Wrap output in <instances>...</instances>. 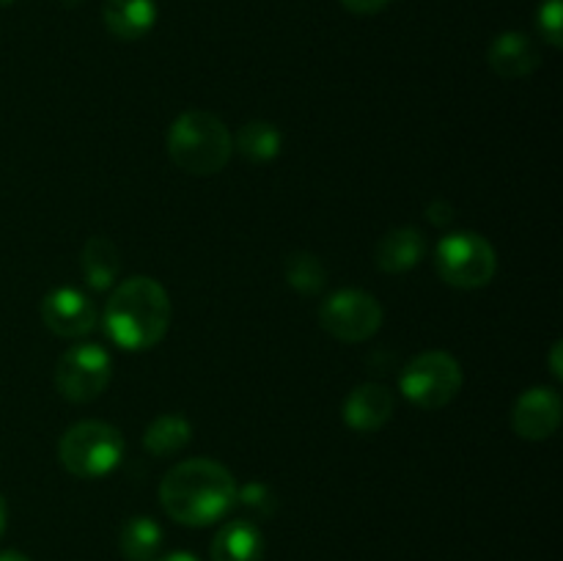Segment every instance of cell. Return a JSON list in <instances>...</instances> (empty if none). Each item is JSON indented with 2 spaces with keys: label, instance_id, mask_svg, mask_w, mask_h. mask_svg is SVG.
Wrapping results in <instances>:
<instances>
[{
  "label": "cell",
  "instance_id": "cell-3",
  "mask_svg": "<svg viewBox=\"0 0 563 561\" xmlns=\"http://www.w3.org/2000/svg\"><path fill=\"white\" fill-rule=\"evenodd\" d=\"M234 138L209 110H187L168 130V157L192 176H212L229 165Z\"/></svg>",
  "mask_w": 563,
  "mask_h": 561
},
{
  "label": "cell",
  "instance_id": "cell-19",
  "mask_svg": "<svg viewBox=\"0 0 563 561\" xmlns=\"http://www.w3.org/2000/svg\"><path fill=\"white\" fill-rule=\"evenodd\" d=\"M234 143L236 152L245 160H251V163H269V160H275L280 154L284 135L269 121H247V124L240 127Z\"/></svg>",
  "mask_w": 563,
  "mask_h": 561
},
{
  "label": "cell",
  "instance_id": "cell-10",
  "mask_svg": "<svg viewBox=\"0 0 563 561\" xmlns=\"http://www.w3.org/2000/svg\"><path fill=\"white\" fill-rule=\"evenodd\" d=\"M563 405L555 388H528L515 402L511 427L526 440H548L561 427Z\"/></svg>",
  "mask_w": 563,
  "mask_h": 561
},
{
  "label": "cell",
  "instance_id": "cell-8",
  "mask_svg": "<svg viewBox=\"0 0 563 561\" xmlns=\"http://www.w3.org/2000/svg\"><path fill=\"white\" fill-rule=\"evenodd\" d=\"M319 324H322L324 333L344 341V344H361V341L372 339L383 324V306L368 292H335L319 308Z\"/></svg>",
  "mask_w": 563,
  "mask_h": 561
},
{
  "label": "cell",
  "instance_id": "cell-7",
  "mask_svg": "<svg viewBox=\"0 0 563 561\" xmlns=\"http://www.w3.org/2000/svg\"><path fill=\"white\" fill-rule=\"evenodd\" d=\"M113 374V361L99 344L69 346L55 363V388L64 399L86 405L104 394Z\"/></svg>",
  "mask_w": 563,
  "mask_h": 561
},
{
  "label": "cell",
  "instance_id": "cell-26",
  "mask_svg": "<svg viewBox=\"0 0 563 561\" xmlns=\"http://www.w3.org/2000/svg\"><path fill=\"white\" fill-rule=\"evenodd\" d=\"M154 561H198V559L192 553H187V550H174V553L159 556V559H154Z\"/></svg>",
  "mask_w": 563,
  "mask_h": 561
},
{
  "label": "cell",
  "instance_id": "cell-29",
  "mask_svg": "<svg viewBox=\"0 0 563 561\" xmlns=\"http://www.w3.org/2000/svg\"><path fill=\"white\" fill-rule=\"evenodd\" d=\"M11 3H16V0H0V6H11Z\"/></svg>",
  "mask_w": 563,
  "mask_h": 561
},
{
  "label": "cell",
  "instance_id": "cell-24",
  "mask_svg": "<svg viewBox=\"0 0 563 561\" xmlns=\"http://www.w3.org/2000/svg\"><path fill=\"white\" fill-rule=\"evenodd\" d=\"M427 218L432 220L434 226H449L454 220V207L445 201H432L427 207Z\"/></svg>",
  "mask_w": 563,
  "mask_h": 561
},
{
  "label": "cell",
  "instance_id": "cell-11",
  "mask_svg": "<svg viewBox=\"0 0 563 561\" xmlns=\"http://www.w3.org/2000/svg\"><path fill=\"white\" fill-rule=\"evenodd\" d=\"M394 407V394L385 385L366 383L350 391V396L344 399V407H341V416H344V421L355 432H377L379 427H385L390 421Z\"/></svg>",
  "mask_w": 563,
  "mask_h": 561
},
{
  "label": "cell",
  "instance_id": "cell-18",
  "mask_svg": "<svg viewBox=\"0 0 563 561\" xmlns=\"http://www.w3.org/2000/svg\"><path fill=\"white\" fill-rule=\"evenodd\" d=\"M192 438V424L179 413H163L154 418L143 432V446L152 451L154 457H170L179 454Z\"/></svg>",
  "mask_w": 563,
  "mask_h": 561
},
{
  "label": "cell",
  "instance_id": "cell-6",
  "mask_svg": "<svg viewBox=\"0 0 563 561\" xmlns=\"http://www.w3.org/2000/svg\"><path fill=\"white\" fill-rule=\"evenodd\" d=\"M462 388V366L443 350H429L412 358L401 372V394L423 410H440L456 399Z\"/></svg>",
  "mask_w": 563,
  "mask_h": 561
},
{
  "label": "cell",
  "instance_id": "cell-22",
  "mask_svg": "<svg viewBox=\"0 0 563 561\" xmlns=\"http://www.w3.org/2000/svg\"><path fill=\"white\" fill-rule=\"evenodd\" d=\"M539 31L553 47L563 44V0H542L539 6Z\"/></svg>",
  "mask_w": 563,
  "mask_h": 561
},
{
  "label": "cell",
  "instance_id": "cell-27",
  "mask_svg": "<svg viewBox=\"0 0 563 561\" xmlns=\"http://www.w3.org/2000/svg\"><path fill=\"white\" fill-rule=\"evenodd\" d=\"M0 561H31L25 553L20 550H0Z\"/></svg>",
  "mask_w": 563,
  "mask_h": 561
},
{
  "label": "cell",
  "instance_id": "cell-16",
  "mask_svg": "<svg viewBox=\"0 0 563 561\" xmlns=\"http://www.w3.org/2000/svg\"><path fill=\"white\" fill-rule=\"evenodd\" d=\"M163 548V528L154 517H130L119 531V550L126 561H154Z\"/></svg>",
  "mask_w": 563,
  "mask_h": 561
},
{
  "label": "cell",
  "instance_id": "cell-28",
  "mask_svg": "<svg viewBox=\"0 0 563 561\" xmlns=\"http://www.w3.org/2000/svg\"><path fill=\"white\" fill-rule=\"evenodd\" d=\"M5 526H9V506H5V498L0 495V537H3Z\"/></svg>",
  "mask_w": 563,
  "mask_h": 561
},
{
  "label": "cell",
  "instance_id": "cell-2",
  "mask_svg": "<svg viewBox=\"0 0 563 561\" xmlns=\"http://www.w3.org/2000/svg\"><path fill=\"white\" fill-rule=\"evenodd\" d=\"M104 330L124 350L137 352L159 344L170 324V297L146 275L119 284L104 306Z\"/></svg>",
  "mask_w": 563,
  "mask_h": 561
},
{
  "label": "cell",
  "instance_id": "cell-9",
  "mask_svg": "<svg viewBox=\"0 0 563 561\" xmlns=\"http://www.w3.org/2000/svg\"><path fill=\"white\" fill-rule=\"evenodd\" d=\"M42 319L49 333L60 339H80L97 328V306L80 289H53L42 300Z\"/></svg>",
  "mask_w": 563,
  "mask_h": 561
},
{
  "label": "cell",
  "instance_id": "cell-23",
  "mask_svg": "<svg viewBox=\"0 0 563 561\" xmlns=\"http://www.w3.org/2000/svg\"><path fill=\"white\" fill-rule=\"evenodd\" d=\"M390 3H394V0H341V6H344L346 11H352V14H357V16L379 14V11L388 9Z\"/></svg>",
  "mask_w": 563,
  "mask_h": 561
},
{
  "label": "cell",
  "instance_id": "cell-14",
  "mask_svg": "<svg viewBox=\"0 0 563 561\" xmlns=\"http://www.w3.org/2000/svg\"><path fill=\"white\" fill-rule=\"evenodd\" d=\"M423 253H427V240H423L421 231L412 229V226H401V229L388 231V234L377 242L374 258H377V267L383 270V273L399 275L418 267Z\"/></svg>",
  "mask_w": 563,
  "mask_h": 561
},
{
  "label": "cell",
  "instance_id": "cell-20",
  "mask_svg": "<svg viewBox=\"0 0 563 561\" xmlns=\"http://www.w3.org/2000/svg\"><path fill=\"white\" fill-rule=\"evenodd\" d=\"M284 275L289 280V286L300 295H317L328 284V270L319 262L313 253L308 251H295L286 256L284 262Z\"/></svg>",
  "mask_w": 563,
  "mask_h": 561
},
{
  "label": "cell",
  "instance_id": "cell-15",
  "mask_svg": "<svg viewBox=\"0 0 563 561\" xmlns=\"http://www.w3.org/2000/svg\"><path fill=\"white\" fill-rule=\"evenodd\" d=\"M212 561H262L264 537L256 522L229 520L212 539Z\"/></svg>",
  "mask_w": 563,
  "mask_h": 561
},
{
  "label": "cell",
  "instance_id": "cell-4",
  "mask_svg": "<svg viewBox=\"0 0 563 561\" xmlns=\"http://www.w3.org/2000/svg\"><path fill=\"white\" fill-rule=\"evenodd\" d=\"M124 457V438L113 424L80 421L64 432L58 443V460L71 476H108Z\"/></svg>",
  "mask_w": 563,
  "mask_h": 561
},
{
  "label": "cell",
  "instance_id": "cell-25",
  "mask_svg": "<svg viewBox=\"0 0 563 561\" xmlns=\"http://www.w3.org/2000/svg\"><path fill=\"white\" fill-rule=\"evenodd\" d=\"M561 341L553 344V355H550V372L555 374V380H563V369H561Z\"/></svg>",
  "mask_w": 563,
  "mask_h": 561
},
{
  "label": "cell",
  "instance_id": "cell-5",
  "mask_svg": "<svg viewBox=\"0 0 563 561\" xmlns=\"http://www.w3.org/2000/svg\"><path fill=\"white\" fill-rule=\"evenodd\" d=\"M434 267L449 286L482 289L498 273V253L482 234L456 231L440 240L434 251Z\"/></svg>",
  "mask_w": 563,
  "mask_h": 561
},
{
  "label": "cell",
  "instance_id": "cell-17",
  "mask_svg": "<svg viewBox=\"0 0 563 561\" xmlns=\"http://www.w3.org/2000/svg\"><path fill=\"white\" fill-rule=\"evenodd\" d=\"M80 264H82V273H86L88 286L97 292L110 289L113 280L119 278L121 258H119V251H115V245L108 240V237H91V240L82 245Z\"/></svg>",
  "mask_w": 563,
  "mask_h": 561
},
{
  "label": "cell",
  "instance_id": "cell-13",
  "mask_svg": "<svg viewBox=\"0 0 563 561\" xmlns=\"http://www.w3.org/2000/svg\"><path fill=\"white\" fill-rule=\"evenodd\" d=\"M102 20L115 38L137 42L157 22V3L154 0H104Z\"/></svg>",
  "mask_w": 563,
  "mask_h": 561
},
{
  "label": "cell",
  "instance_id": "cell-1",
  "mask_svg": "<svg viewBox=\"0 0 563 561\" xmlns=\"http://www.w3.org/2000/svg\"><path fill=\"white\" fill-rule=\"evenodd\" d=\"M236 501V482L214 460H185L159 482V504L181 526H209L229 515Z\"/></svg>",
  "mask_w": 563,
  "mask_h": 561
},
{
  "label": "cell",
  "instance_id": "cell-21",
  "mask_svg": "<svg viewBox=\"0 0 563 561\" xmlns=\"http://www.w3.org/2000/svg\"><path fill=\"white\" fill-rule=\"evenodd\" d=\"M234 504H242L245 509H251L256 517H269L275 509H278V501L275 495L264 487L262 482H251L242 490H236Z\"/></svg>",
  "mask_w": 563,
  "mask_h": 561
},
{
  "label": "cell",
  "instance_id": "cell-12",
  "mask_svg": "<svg viewBox=\"0 0 563 561\" xmlns=\"http://www.w3.org/2000/svg\"><path fill=\"white\" fill-rule=\"evenodd\" d=\"M489 66L498 77L504 80H520V77L533 75L542 64V55H539L537 44L526 36V33H500L493 44H489L487 53Z\"/></svg>",
  "mask_w": 563,
  "mask_h": 561
}]
</instances>
